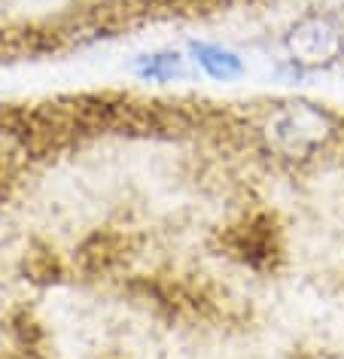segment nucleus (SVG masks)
I'll list each match as a JSON object with an SVG mask.
<instances>
[{
  "mask_svg": "<svg viewBox=\"0 0 344 359\" xmlns=\"http://www.w3.org/2000/svg\"><path fill=\"white\" fill-rule=\"evenodd\" d=\"M223 253L256 274H268L284 262V229L271 210H250L223 229Z\"/></svg>",
  "mask_w": 344,
  "mask_h": 359,
  "instance_id": "nucleus-2",
  "label": "nucleus"
},
{
  "mask_svg": "<svg viewBox=\"0 0 344 359\" xmlns=\"http://www.w3.org/2000/svg\"><path fill=\"white\" fill-rule=\"evenodd\" d=\"M34 158L22 107H0V183Z\"/></svg>",
  "mask_w": 344,
  "mask_h": 359,
  "instance_id": "nucleus-5",
  "label": "nucleus"
},
{
  "mask_svg": "<svg viewBox=\"0 0 344 359\" xmlns=\"http://www.w3.org/2000/svg\"><path fill=\"white\" fill-rule=\"evenodd\" d=\"M134 70L143 83H177V79L189 76V55L174 49L143 52L134 58Z\"/></svg>",
  "mask_w": 344,
  "mask_h": 359,
  "instance_id": "nucleus-7",
  "label": "nucleus"
},
{
  "mask_svg": "<svg viewBox=\"0 0 344 359\" xmlns=\"http://www.w3.org/2000/svg\"><path fill=\"white\" fill-rule=\"evenodd\" d=\"M189 61L216 83H232L247 70L238 52L220 46V43H189Z\"/></svg>",
  "mask_w": 344,
  "mask_h": 359,
  "instance_id": "nucleus-6",
  "label": "nucleus"
},
{
  "mask_svg": "<svg viewBox=\"0 0 344 359\" xmlns=\"http://www.w3.org/2000/svg\"><path fill=\"white\" fill-rule=\"evenodd\" d=\"M128 253H131L128 235L104 229V231L88 235L83 244H79L74 262L79 265V271L88 274V277H107V274L119 271L125 265V259H128Z\"/></svg>",
  "mask_w": 344,
  "mask_h": 359,
  "instance_id": "nucleus-4",
  "label": "nucleus"
},
{
  "mask_svg": "<svg viewBox=\"0 0 344 359\" xmlns=\"http://www.w3.org/2000/svg\"><path fill=\"white\" fill-rule=\"evenodd\" d=\"M286 58L296 70H329L344 61V15L317 10L284 34Z\"/></svg>",
  "mask_w": 344,
  "mask_h": 359,
  "instance_id": "nucleus-3",
  "label": "nucleus"
},
{
  "mask_svg": "<svg viewBox=\"0 0 344 359\" xmlns=\"http://www.w3.org/2000/svg\"><path fill=\"white\" fill-rule=\"evenodd\" d=\"M247 131L262 152L284 165H307L344 143V119L314 101L268 104L256 119H247Z\"/></svg>",
  "mask_w": 344,
  "mask_h": 359,
  "instance_id": "nucleus-1",
  "label": "nucleus"
}]
</instances>
